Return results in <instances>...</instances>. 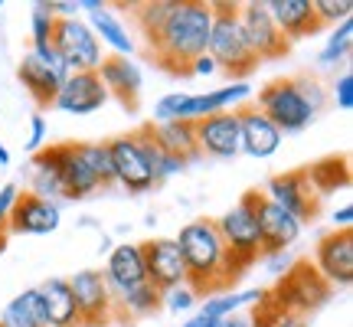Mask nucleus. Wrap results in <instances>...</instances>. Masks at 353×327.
Instances as JSON below:
<instances>
[{
    "instance_id": "1",
    "label": "nucleus",
    "mask_w": 353,
    "mask_h": 327,
    "mask_svg": "<svg viewBox=\"0 0 353 327\" xmlns=\"http://www.w3.org/2000/svg\"><path fill=\"white\" fill-rule=\"evenodd\" d=\"M134 23L148 43L154 63L174 76H190V66L206 52V43H210L213 3L148 0V3H134Z\"/></svg>"
},
{
    "instance_id": "2",
    "label": "nucleus",
    "mask_w": 353,
    "mask_h": 327,
    "mask_svg": "<svg viewBox=\"0 0 353 327\" xmlns=\"http://www.w3.org/2000/svg\"><path fill=\"white\" fill-rule=\"evenodd\" d=\"M174 242L180 246L183 268H187V285L196 291V298L226 295L242 278L232 259H229L226 246H223L216 219H193L180 229V236Z\"/></svg>"
},
{
    "instance_id": "3",
    "label": "nucleus",
    "mask_w": 353,
    "mask_h": 327,
    "mask_svg": "<svg viewBox=\"0 0 353 327\" xmlns=\"http://www.w3.org/2000/svg\"><path fill=\"white\" fill-rule=\"evenodd\" d=\"M255 108L281 131V135H298L317 118L324 108V88L311 76H288L275 79L259 92L252 101Z\"/></svg>"
},
{
    "instance_id": "4",
    "label": "nucleus",
    "mask_w": 353,
    "mask_h": 327,
    "mask_svg": "<svg viewBox=\"0 0 353 327\" xmlns=\"http://www.w3.org/2000/svg\"><path fill=\"white\" fill-rule=\"evenodd\" d=\"M50 161L56 164V174L63 184L65 200H85L101 187H112V157H108V144H85V141H72V144H52L46 148Z\"/></svg>"
},
{
    "instance_id": "5",
    "label": "nucleus",
    "mask_w": 353,
    "mask_h": 327,
    "mask_svg": "<svg viewBox=\"0 0 353 327\" xmlns=\"http://www.w3.org/2000/svg\"><path fill=\"white\" fill-rule=\"evenodd\" d=\"M206 56L216 63V69L229 72L232 79H245L259 69V59L252 56L249 43L239 26V3L216 0L213 3V23H210V43Z\"/></svg>"
},
{
    "instance_id": "6",
    "label": "nucleus",
    "mask_w": 353,
    "mask_h": 327,
    "mask_svg": "<svg viewBox=\"0 0 353 327\" xmlns=\"http://www.w3.org/2000/svg\"><path fill=\"white\" fill-rule=\"evenodd\" d=\"M249 99H252V88L245 82H232L226 88H213V92H200V95L170 92L154 105V121H200L206 115L232 112L239 101Z\"/></svg>"
},
{
    "instance_id": "7",
    "label": "nucleus",
    "mask_w": 353,
    "mask_h": 327,
    "mask_svg": "<svg viewBox=\"0 0 353 327\" xmlns=\"http://www.w3.org/2000/svg\"><path fill=\"white\" fill-rule=\"evenodd\" d=\"M216 229H219V236H223V246H226L236 272L245 275V272L262 259V232H259V219H255L249 193H245L226 216L216 219Z\"/></svg>"
},
{
    "instance_id": "8",
    "label": "nucleus",
    "mask_w": 353,
    "mask_h": 327,
    "mask_svg": "<svg viewBox=\"0 0 353 327\" xmlns=\"http://www.w3.org/2000/svg\"><path fill=\"white\" fill-rule=\"evenodd\" d=\"M330 285L324 278L317 275V268L311 262H294L285 272V278L278 281L275 288L268 291V301L288 311V315H298L304 317L307 311H317L321 304L330 298Z\"/></svg>"
},
{
    "instance_id": "9",
    "label": "nucleus",
    "mask_w": 353,
    "mask_h": 327,
    "mask_svg": "<svg viewBox=\"0 0 353 327\" xmlns=\"http://www.w3.org/2000/svg\"><path fill=\"white\" fill-rule=\"evenodd\" d=\"M17 76L30 92V99L37 101V108H52L63 82L69 79V69L63 66L52 46H30L17 66Z\"/></svg>"
},
{
    "instance_id": "10",
    "label": "nucleus",
    "mask_w": 353,
    "mask_h": 327,
    "mask_svg": "<svg viewBox=\"0 0 353 327\" xmlns=\"http://www.w3.org/2000/svg\"><path fill=\"white\" fill-rule=\"evenodd\" d=\"M50 46L56 50V56L63 59L69 72H99L101 66L99 37L92 33V26L76 20V17H65V20L56 17Z\"/></svg>"
},
{
    "instance_id": "11",
    "label": "nucleus",
    "mask_w": 353,
    "mask_h": 327,
    "mask_svg": "<svg viewBox=\"0 0 353 327\" xmlns=\"http://www.w3.org/2000/svg\"><path fill=\"white\" fill-rule=\"evenodd\" d=\"M265 197L272 203H278L285 213H291L298 223H311L317 213H321V193L317 187L311 184V174H307V167L301 170H291V174H275L268 180V187H265Z\"/></svg>"
},
{
    "instance_id": "12",
    "label": "nucleus",
    "mask_w": 353,
    "mask_h": 327,
    "mask_svg": "<svg viewBox=\"0 0 353 327\" xmlns=\"http://www.w3.org/2000/svg\"><path fill=\"white\" fill-rule=\"evenodd\" d=\"M239 26L242 37L249 43V50L259 63H272V59H285L291 50V43L281 33H278L275 20L268 17V7L259 3V0H249V3H239Z\"/></svg>"
},
{
    "instance_id": "13",
    "label": "nucleus",
    "mask_w": 353,
    "mask_h": 327,
    "mask_svg": "<svg viewBox=\"0 0 353 327\" xmlns=\"http://www.w3.org/2000/svg\"><path fill=\"white\" fill-rule=\"evenodd\" d=\"M108 144V157H112V174L114 184H121L128 193H148L151 187H157L154 170L148 164V154L141 148V141L131 135H118V138L105 141Z\"/></svg>"
},
{
    "instance_id": "14",
    "label": "nucleus",
    "mask_w": 353,
    "mask_h": 327,
    "mask_svg": "<svg viewBox=\"0 0 353 327\" xmlns=\"http://www.w3.org/2000/svg\"><path fill=\"white\" fill-rule=\"evenodd\" d=\"M69 288H72V298H76V311H79V324L85 327H99L108 324L114 317V298L112 288L101 272L95 268H82L69 278Z\"/></svg>"
},
{
    "instance_id": "15",
    "label": "nucleus",
    "mask_w": 353,
    "mask_h": 327,
    "mask_svg": "<svg viewBox=\"0 0 353 327\" xmlns=\"http://www.w3.org/2000/svg\"><path fill=\"white\" fill-rule=\"evenodd\" d=\"M255 219H259V232H262V255H281V252L294 246L301 236V223L291 213H285L278 203H272L265 193L249 190Z\"/></svg>"
},
{
    "instance_id": "16",
    "label": "nucleus",
    "mask_w": 353,
    "mask_h": 327,
    "mask_svg": "<svg viewBox=\"0 0 353 327\" xmlns=\"http://www.w3.org/2000/svg\"><path fill=\"white\" fill-rule=\"evenodd\" d=\"M193 135H196V148L200 157H216V161H229L242 154L239 144V115L232 112H219V115H206L200 121H193Z\"/></svg>"
},
{
    "instance_id": "17",
    "label": "nucleus",
    "mask_w": 353,
    "mask_h": 327,
    "mask_svg": "<svg viewBox=\"0 0 353 327\" xmlns=\"http://www.w3.org/2000/svg\"><path fill=\"white\" fill-rule=\"evenodd\" d=\"M317 275L327 281L330 288H347L353 281V232L350 229H330L314 249Z\"/></svg>"
},
{
    "instance_id": "18",
    "label": "nucleus",
    "mask_w": 353,
    "mask_h": 327,
    "mask_svg": "<svg viewBox=\"0 0 353 327\" xmlns=\"http://www.w3.org/2000/svg\"><path fill=\"white\" fill-rule=\"evenodd\" d=\"M141 255H144V275H148V285L157 288L161 295L187 281L183 255H180V246H176L174 239L141 242Z\"/></svg>"
},
{
    "instance_id": "19",
    "label": "nucleus",
    "mask_w": 353,
    "mask_h": 327,
    "mask_svg": "<svg viewBox=\"0 0 353 327\" xmlns=\"http://www.w3.org/2000/svg\"><path fill=\"white\" fill-rule=\"evenodd\" d=\"M59 223H63L59 203L43 200L37 193H17V200L10 206V219H7V232L46 236V232H56Z\"/></svg>"
},
{
    "instance_id": "20",
    "label": "nucleus",
    "mask_w": 353,
    "mask_h": 327,
    "mask_svg": "<svg viewBox=\"0 0 353 327\" xmlns=\"http://www.w3.org/2000/svg\"><path fill=\"white\" fill-rule=\"evenodd\" d=\"M105 101H108V92L101 86L99 72H69V79L63 82L59 95L52 101V108H59L65 115H92L99 112Z\"/></svg>"
},
{
    "instance_id": "21",
    "label": "nucleus",
    "mask_w": 353,
    "mask_h": 327,
    "mask_svg": "<svg viewBox=\"0 0 353 327\" xmlns=\"http://www.w3.org/2000/svg\"><path fill=\"white\" fill-rule=\"evenodd\" d=\"M99 79L108 99H118L125 108H138L141 88H144V76H141L138 63H131V56H108L99 66Z\"/></svg>"
},
{
    "instance_id": "22",
    "label": "nucleus",
    "mask_w": 353,
    "mask_h": 327,
    "mask_svg": "<svg viewBox=\"0 0 353 327\" xmlns=\"http://www.w3.org/2000/svg\"><path fill=\"white\" fill-rule=\"evenodd\" d=\"M239 115V144H242V154L249 157H272V154L281 148V131H278L268 118H265L255 105H239L236 108Z\"/></svg>"
},
{
    "instance_id": "23",
    "label": "nucleus",
    "mask_w": 353,
    "mask_h": 327,
    "mask_svg": "<svg viewBox=\"0 0 353 327\" xmlns=\"http://www.w3.org/2000/svg\"><path fill=\"white\" fill-rule=\"evenodd\" d=\"M268 17L275 20L278 33L288 39H304L314 37L321 30V20L314 13V0H265Z\"/></svg>"
},
{
    "instance_id": "24",
    "label": "nucleus",
    "mask_w": 353,
    "mask_h": 327,
    "mask_svg": "<svg viewBox=\"0 0 353 327\" xmlns=\"http://www.w3.org/2000/svg\"><path fill=\"white\" fill-rule=\"evenodd\" d=\"M105 281L112 295L128 288H138L148 281L144 275V255H141V242H125V246H114L112 255H108V265H105Z\"/></svg>"
},
{
    "instance_id": "25",
    "label": "nucleus",
    "mask_w": 353,
    "mask_h": 327,
    "mask_svg": "<svg viewBox=\"0 0 353 327\" xmlns=\"http://www.w3.org/2000/svg\"><path fill=\"white\" fill-rule=\"evenodd\" d=\"M154 144L161 148V154L180 157L183 164L196 161L200 148H196V135H193V121H148Z\"/></svg>"
},
{
    "instance_id": "26",
    "label": "nucleus",
    "mask_w": 353,
    "mask_h": 327,
    "mask_svg": "<svg viewBox=\"0 0 353 327\" xmlns=\"http://www.w3.org/2000/svg\"><path fill=\"white\" fill-rule=\"evenodd\" d=\"M39 298H43V308H46V317H50V327H82L79 324V311H76V298H72V288H69V278H46L43 285H37Z\"/></svg>"
},
{
    "instance_id": "27",
    "label": "nucleus",
    "mask_w": 353,
    "mask_h": 327,
    "mask_svg": "<svg viewBox=\"0 0 353 327\" xmlns=\"http://www.w3.org/2000/svg\"><path fill=\"white\" fill-rule=\"evenodd\" d=\"M79 7H85L88 10V20H92V33H99L108 46H112L118 56H131L134 52V39L128 37V30L118 23V17H114L101 0H79Z\"/></svg>"
},
{
    "instance_id": "28",
    "label": "nucleus",
    "mask_w": 353,
    "mask_h": 327,
    "mask_svg": "<svg viewBox=\"0 0 353 327\" xmlns=\"http://www.w3.org/2000/svg\"><path fill=\"white\" fill-rule=\"evenodd\" d=\"M0 327H50L43 298L37 288H26L23 295H17L3 311H0Z\"/></svg>"
},
{
    "instance_id": "29",
    "label": "nucleus",
    "mask_w": 353,
    "mask_h": 327,
    "mask_svg": "<svg viewBox=\"0 0 353 327\" xmlns=\"http://www.w3.org/2000/svg\"><path fill=\"white\" fill-rule=\"evenodd\" d=\"M112 298H114V317H128V321H134V317H151L164 308V295L157 288H151L148 281L138 285V288L118 291Z\"/></svg>"
},
{
    "instance_id": "30",
    "label": "nucleus",
    "mask_w": 353,
    "mask_h": 327,
    "mask_svg": "<svg viewBox=\"0 0 353 327\" xmlns=\"http://www.w3.org/2000/svg\"><path fill=\"white\" fill-rule=\"evenodd\" d=\"M262 298H265V288L226 291V295H213V298H206L196 315L210 317V321H223V317H229V315H239V308H245V304H259Z\"/></svg>"
},
{
    "instance_id": "31",
    "label": "nucleus",
    "mask_w": 353,
    "mask_h": 327,
    "mask_svg": "<svg viewBox=\"0 0 353 327\" xmlns=\"http://www.w3.org/2000/svg\"><path fill=\"white\" fill-rule=\"evenodd\" d=\"M353 46V23L350 20H343L337 30H334V37L327 39V46L321 50V66H337L350 52Z\"/></svg>"
},
{
    "instance_id": "32",
    "label": "nucleus",
    "mask_w": 353,
    "mask_h": 327,
    "mask_svg": "<svg viewBox=\"0 0 353 327\" xmlns=\"http://www.w3.org/2000/svg\"><path fill=\"white\" fill-rule=\"evenodd\" d=\"M52 26H56V17L50 10V0L33 3V46H50Z\"/></svg>"
},
{
    "instance_id": "33",
    "label": "nucleus",
    "mask_w": 353,
    "mask_h": 327,
    "mask_svg": "<svg viewBox=\"0 0 353 327\" xmlns=\"http://www.w3.org/2000/svg\"><path fill=\"white\" fill-rule=\"evenodd\" d=\"M314 13H317V20H321V26L343 23V20L353 17V3L350 0H314Z\"/></svg>"
},
{
    "instance_id": "34",
    "label": "nucleus",
    "mask_w": 353,
    "mask_h": 327,
    "mask_svg": "<svg viewBox=\"0 0 353 327\" xmlns=\"http://www.w3.org/2000/svg\"><path fill=\"white\" fill-rule=\"evenodd\" d=\"M196 301H200V298H196V291L190 288L187 281L170 291H164V308H170V311H190Z\"/></svg>"
},
{
    "instance_id": "35",
    "label": "nucleus",
    "mask_w": 353,
    "mask_h": 327,
    "mask_svg": "<svg viewBox=\"0 0 353 327\" xmlns=\"http://www.w3.org/2000/svg\"><path fill=\"white\" fill-rule=\"evenodd\" d=\"M334 101H337L341 112H350L353 108V76L350 72H343V76L337 79V86H334Z\"/></svg>"
},
{
    "instance_id": "36",
    "label": "nucleus",
    "mask_w": 353,
    "mask_h": 327,
    "mask_svg": "<svg viewBox=\"0 0 353 327\" xmlns=\"http://www.w3.org/2000/svg\"><path fill=\"white\" fill-rule=\"evenodd\" d=\"M17 193H20L17 184L0 187V232H7V219H10V206H13V200H17Z\"/></svg>"
},
{
    "instance_id": "37",
    "label": "nucleus",
    "mask_w": 353,
    "mask_h": 327,
    "mask_svg": "<svg viewBox=\"0 0 353 327\" xmlns=\"http://www.w3.org/2000/svg\"><path fill=\"white\" fill-rule=\"evenodd\" d=\"M43 141H46V121H43V115H33L30 118V141H26V148L37 154Z\"/></svg>"
},
{
    "instance_id": "38",
    "label": "nucleus",
    "mask_w": 353,
    "mask_h": 327,
    "mask_svg": "<svg viewBox=\"0 0 353 327\" xmlns=\"http://www.w3.org/2000/svg\"><path fill=\"white\" fill-rule=\"evenodd\" d=\"M50 10H52V17H76V10H79V0H50Z\"/></svg>"
},
{
    "instance_id": "39",
    "label": "nucleus",
    "mask_w": 353,
    "mask_h": 327,
    "mask_svg": "<svg viewBox=\"0 0 353 327\" xmlns=\"http://www.w3.org/2000/svg\"><path fill=\"white\" fill-rule=\"evenodd\" d=\"M213 72H216V63L210 59V56H206V52H203L200 59L190 66V76H213Z\"/></svg>"
},
{
    "instance_id": "40",
    "label": "nucleus",
    "mask_w": 353,
    "mask_h": 327,
    "mask_svg": "<svg viewBox=\"0 0 353 327\" xmlns=\"http://www.w3.org/2000/svg\"><path fill=\"white\" fill-rule=\"evenodd\" d=\"M350 223H353V206L347 203V206H341L334 213V229H350Z\"/></svg>"
},
{
    "instance_id": "41",
    "label": "nucleus",
    "mask_w": 353,
    "mask_h": 327,
    "mask_svg": "<svg viewBox=\"0 0 353 327\" xmlns=\"http://www.w3.org/2000/svg\"><path fill=\"white\" fill-rule=\"evenodd\" d=\"M216 327H252V321L245 315H229V317H223Z\"/></svg>"
},
{
    "instance_id": "42",
    "label": "nucleus",
    "mask_w": 353,
    "mask_h": 327,
    "mask_svg": "<svg viewBox=\"0 0 353 327\" xmlns=\"http://www.w3.org/2000/svg\"><path fill=\"white\" fill-rule=\"evenodd\" d=\"M272 327H307V324H304V317H298V315H288V311H285V315L278 317V321H275V324H272Z\"/></svg>"
},
{
    "instance_id": "43",
    "label": "nucleus",
    "mask_w": 353,
    "mask_h": 327,
    "mask_svg": "<svg viewBox=\"0 0 353 327\" xmlns=\"http://www.w3.org/2000/svg\"><path fill=\"white\" fill-rule=\"evenodd\" d=\"M219 321H210V317H203V315H193L187 321V324H180V327H216Z\"/></svg>"
},
{
    "instance_id": "44",
    "label": "nucleus",
    "mask_w": 353,
    "mask_h": 327,
    "mask_svg": "<svg viewBox=\"0 0 353 327\" xmlns=\"http://www.w3.org/2000/svg\"><path fill=\"white\" fill-rule=\"evenodd\" d=\"M0 167H10V151L3 148V141H0Z\"/></svg>"
}]
</instances>
